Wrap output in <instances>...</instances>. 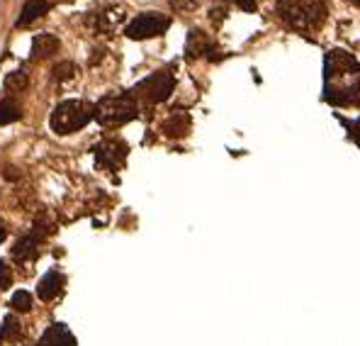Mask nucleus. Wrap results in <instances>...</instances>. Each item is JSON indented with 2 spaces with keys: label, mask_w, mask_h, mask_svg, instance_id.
I'll list each match as a JSON object with an SVG mask.
<instances>
[{
  "label": "nucleus",
  "mask_w": 360,
  "mask_h": 346,
  "mask_svg": "<svg viewBox=\"0 0 360 346\" xmlns=\"http://www.w3.org/2000/svg\"><path fill=\"white\" fill-rule=\"evenodd\" d=\"M360 95V64L343 49H333L324 69V98L333 105H351Z\"/></svg>",
  "instance_id": "f257e3e1"
},
{
  "label": "nucleus",
  "mask_w": 360,
  "mask_h": 346,
  "mask_svg": "<svg viewBox=\"0 0 360 346\" xmlns=\"http://www.w3.org/2000/svg\"><path fill=\"white\" fill-rule=\"evenodd\" d=\"M277 15L300 32H314L326 22V0H277Z\"/></svg>",
  "instance_id": "f03ea898"
},
{
  "label": "nucleus",
  "mask_w": 360,
  "mask_h": 346,
  "mask_svg": "<svg viewBox=\"0 0 360 346\" xmlns=\"http://www.w3.org/2000/svg\"><path fill=\"white\" fill-rule=\"evenodd\" d=\"M95 117V108H90L83 100H64L51 113V130L56 134H74V132L83 130L85 125Z\"/></svg>",
  "instance_id": "7ed1b4c3"
},
{
  "label": "nucleus",
  "mask_w": 360,
  "mask_h": 346,
  "mask_svg": "<svg viewBox=\"0 0 360 346\" xmlns=\"http://www.w3.org/2000/svg\"><path fill=\"white\" fill-rule=\"evenodd\" d=\"M137 117V105L130 95H110L95 105V120L105 127H120Z\"/></svg>",
  "instance_id": "20e7f679"
},
{
  "label": "nucleus",
  "mask_w": 360,
  "mask_h": 346,
  "mask_svg": "<svg viewBox=\"0 0 360 346\" xmlns=\"http://www.w3.org/2000/svg\"><path fill=\"white\" fill-rule=\"evenodd\" d=\"M173 88H176V76H173L171 71H158V74L144 78L141 83L132 90V95L144 100V103L153 105V103H163V100L173 93Z\"/></svg>",
  "instance_id": "39448f33"
},
{
  "label": "nucleus",
  "mask_w": 360,
  "mask_h": 346,
  "mask_svg": "<svg viewBox=\"0 0 360 346\" xmlns=\"http://www.w3.org/2000/svg\"><path fill=\"white\" fill-rule=\"evenodd\" d=\"M171 27V20L161 13H144V15H137L130 25H127L125 34L130 39H151V37H158L163 34L166 29Z\"/></svg>",
  "instance_id": "423d86ee"
},
{
  "label": "nucleus",
  "mask_w": 360,
  "mask_h": 346,
  "mask_svg": "<svg viewBox=\"0 0 360 346\" xmlns=\"http://www.w3.org/2000/svg\"><path fill=\"white\" fill-rule=\"evenodd\" d=\"M95 159L105 171H117L125 166L127 146L117 139H107V141H102L100 146H95Z\"/></svg>",
  "instance_id": "0eeeda50"
},
{
  "label": "nucleus",
  "mask_w": 360,
  "mask_h": 346,
  "mask_svg": "<svg viewBox=\"0 0 360 346\" xmlns=\"http://www.w3.org/2000/svg\"><path fill=\"white\" fill-rule=\"evenodd\" d=\"M66 286V276L61 271H49L46 276L39 281V286H37V295H39V300H44V303H49V300H54L56 295L64 290Z\"/></svg>",
  "instance_id": "6e6552de"
},
{
  "label": "nucleus",
  "mask_w": 360,
  "mask_h": 346,
  "mask_svg": "<svg viewBox=\"0 0 360 346\" xmlns=\"http://www.w3.org/2000/svg\"><path fill=\"white\" fill-rule=\"evenodd\" d=\"M34 346H78V342H76V337L69 332L66 324H51Z\"/></svg>",
  "instance_id": "1a4fd4ad"
},
{
  "label": "nucleus",
  "mask_w": 360,
  "mask_h": 346,
  "mask_svg": "<svg viewBox=\"0 0 360 346\" xmlns=\"http://www.w3.org/2000/svg\"><path fill=\"white\" fill-rule=\"evenodd\" d=\"M61 49L59 37H54L51 32H42L32 39V59H49L54 57Z\"/></svg>",
  "instance_id": "9d476101"
},
{
  "label": "nucleus",
  "mask_w": 360,
  "mask_h": 346,
  "mask_svg": "<svg viewBox=\"0 0 360 346\" xmlns=\"http://www.w3.org/2000/svg\"><path fill=\"white\" fill-rule=\"evenodd\" d=\"M49 8H51L49 0H27L25 8H22V13H20L18 27H29L34 20L44 18V15L49 13Z\"/></svg>",
  "instance_id": "9b49d317"
},
{
  "label": "nucleus",
  "mask_w": 360,
  "mask_h": 346,
  "mask_svg": "<svg viewBox=\"0 0 360 346\" xmlns=\"http://www.w3.org/2000/svg\"><path fill=\"white\" fill-rule=\"evenodd\" d=\"M122 22H125V10L112 5V8H105L100 15H97L95 27L100 29V32H115Z\"/></svg>",
  "instance_id": "f8f14e48"
},
{
  "label": "nucleus",
  "mask_w": 360,
  "mask_h": 346,
  "mask_svg": "<svg viewBox=\"0 0 360 346\" xmlns=\"http://www.w3.org/2000/svg\"><path fill=\"white\" fill-rule=\"evenodd\" d=\"M185 52H188L190 59H198V57H202V54L212 52V42H209V37L205 32H200V29H193V32L188 34Z\"/></svg>",
  "instance_id": "ddd939ff"
},
{
  "label": "nucleus",
  "mask_w": 360,
  "mask_h": 346,
  "mask_svg": "<svg viewBox=\"0 0 360 346\" xmlns=\"http://www.w3.org/2000/svg\"><path fill=\"white\" fill-rule=\"evenodd\" d=\"M163 134L166 137H173V139H178V137H185L190 132V115L188 113H176L171 115L166 122H163Z\"/></svg>",
  "instance_id": "4468645a"
},
{
  "label": "nucleus",
  "mask_w": 360,
  "mask_h": 346,
  "mask_svg": "<svg viewBox=\"0 0 360 346\" xmlns=\"http://www.w3.org/2000/svg\"><path fill=\"white\" fill-rule=\"evenodd\" d=\"M39 242H37V237L34 234H29V237H25V239H20L18 244H15V249H13V256L18 258V261H34V258L39 256Z\"/></svg>",
  "instance_id": "2eb2a0df"
},
{
  "label": "nucleus",
  "mask_w": 360,
  "mask_h": 346,
  "mask_svg": "<svg viewBox=\"0 0 360 346\" xmlns=\"http://www.w3.org/2000/svg\"><path fill=\"white\" fill-rule=\"evenodd\" d=\"M20 334H22V324L15 314H8L3 319V327H0V342H18Z\"/></svg>",
  "instance_id": "dca6fc26"
},
{
  "label": "nucleus",
  "mask_w": 360,
  "mask_h": 346,
  "mask_svg": "<svg viewBox=\"0 0 360 346\" xmlns=\"http://www.w3.org/2000/svg\"><path fill=\"white\" fill-rule=\"evenodd\" d=\"M27 88V74L25 71H13V74L5 76V90L13 95L22 93V90Z\"/></svg>",
  "instance_id": "f3484780"
},
{
  "label": "nucleus",
  "mask_w": 360,
  "mask_h": 346,
  "mask_svg": "<svg viewBox=\"0 0 360 346\" xmlns=\"http://www.w3.org/2000/svg\"><path fill=\"white\" fill-rule=\"evenodd\" d=\"M76 74H78V66H76L74 61H61L59 66H54V81H59V83L74 81Z\"/></svg>",
  "instance_id": "a211bd4d"
},
{
  "label": "nucleus",
  "mask_w": 360,
  "mask_h": 346,
  "mask_svg": "<svg viewBox=\"0 0 360 346\" xmlns=\"http://www.w3.org/2000/svg\"><path fill=\"white\" fill-rule=\"evenodd\" d=\"M20 117H22V113L13 100H0V125H13Z\"/></svg>",
  "instance_id": "6ab92c4d"
},
{
  "label": "nucleus",
  "mask_w": 360,
  "mask_h": 346,
  "mask_svg": "<svg viewBox=\"0 0 360 346\" xmlns=\"http://www.w3.org/2000/svg\"><path fill=\"white\" fill-rule=\"evenodd\" d=\"M10 305H13V310H18V312H29V310H32V295H29L27 290H18V293L13 295V300H10Z\"/></svg>",
  "instance_id": "aec40b11"
},
{
  "label": "nucleus",
  "mask_w": 360,
  "mask_h": 346,
  "mask_svg": "<svg viewBox=\"0 0 360 346\" xmlns=\"http://www.w3.org/2000/svg\"><path fill=\"white\" fill-rule=\"evenodd\" d=\"M13 286V271L5 261H0V290H8Z\"/></svg>",
  "instance_id": "412c9836"
},
{
  "label": "nucleus",
  "mask_w": 360,
  "mask_h": 346,
  "mask_svg": "<svg viewBox=\"0 0 360 346\" xmlns=\"http://www.w3.org/2000/svg\"><path fill=\"white\" fill-rule=\"evenodd\" d=\"M171 5L180 13H190V10H198L200 8V0H171Z\"/></svg>",
  "instance_id": "4be33fe9"
},
{
  "label": "nucleus",
  "mask_w": 360,
  "mask_h": 346,
  "mask_svg": "<svg viewBox=\"0 0 360 346\" xmlns=\"http://www.w3.org/2000/svg\"><path fill=\"white\" fill-rule=\"evenodd\" d=\"M231 3H236L246 13H256V0H231Z\"/></svg>",
  "instance_id": "5701e85b"
},
{
  "label": "nucleus",
  "mask_w": 360,
  "mask_h": 346,
  "mask_svg": "<svg viewBox=\"0 0 360 346\" xmlns=\"http://www.w3.org/2000/svg\"><path fill=\"white\" fill-rule=\"evenodd\" d=\"M348 127H351L353 139H356V141H358V146H360V115H358V120H356V122H351Z\"/></svg>",
  "instance_id": "b1692460"
},
{
  "label": "nucleus",
  "mask_w": 360,
  "mask_h": 346,
  "mask_svg": "<svg viewBox=\"0 0 360 346\" xmlns=\"http://www.w3.org/2000/svg\"><path fill=\"white\" fill-rule=\"evenodd\" d=\"M226 18V8H212V22H222Z\"/></svg>",
  "instance_id": "393cba45"
},
{
  "label": "nucleus",
  "mask_w": 360,
  "mask_h": 346,
  "mask_svg": "<svg viewBox=\"0 0 360 346\" xmlns=\"http://www.w3.org/2000/svg\"><path fill=\"white\" fill-rule=\"evenodd\" d=\"M5 237H8V230H5V225L0 222V242H5Z\"/></svg>",
  "instance_id": "a878e982"
},
{
  "label": "nucleus",
  "mask_w": 360,
  "mask_h": 346,
  "mask_svg": "<svg viewBox=\"0 0 360 346\" xmlns=\"http://www.w3.org/2000/svg\"><path fill=\"white\" fill-rule=\"evenodd\" d=\"M351 3L356 5V8H360V0H351Z\"/></svg>",
  "instance_id": "bb28decb"
},
{
  "label": "nucleus",
  "mask_w": 360,
  "mask_h": 346,
  "mask_svg": "<svg viewBox=\"0 0 360 346\" xmlns=\"http://www.w3.org/2000/svg\"><path fill=\"white\" fill-rule=\"evenodd\" d=\"M61 3H74V0H61Z\"/></svg>",
  "instance_id": "cd10ccee"
}]
</instances>
